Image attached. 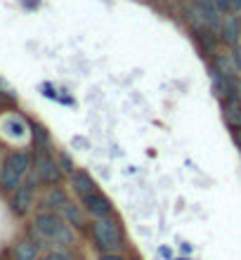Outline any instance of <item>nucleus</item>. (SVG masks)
I'll return each instance as SVG.
<instances>
[{
	"mask_svg": "<svg viewBox=\"0 0 241 260\" xmlns=\"http://www.w3.org/2000/svg\"><path fill=\"white\" fill-rule=\"evenodd\" d=\"M225 36H227V43H232L234 45L236 43V24H234V19L232 17H227V21H225Z\"/></svg>",
	"mask_w": 241,
	"mask_h": 260,
	"instance_id": "nucleus-13",
	"label": "nucleus"
},
{
	"mask_svg": "<svg viewBox=\"0 0 241 260\" xmlns=\"http://www.w3.org/2000/svg\"><path fill=\"white\" fill-rule=\"evenodd\" d=\"M33 227L43 239L52 241V244H59V246H69L71 241H74V232H71L69 222L62 215H57L55 211L38 213L33 220Z\"/></svg>",
	"mask_w": 241,
	"mask_h": 260,
	"instance_id": "nucleus-2",
	"label": "nucleus"
},
{
	"mask_svg": "<svg viewBox=\"0 0 241 260\" xmlns=\"http://www.w3.org/2000/svg\"><path fill=\"white\" fill-rule=\"evenodd\" d=\"M99 260H125L121 253H102L99 255Z\"/></svg>",
	"mask_w": 241,
	"mask_h": 260,
	"instance_id": "nucleus-17",
	"label": "nucleus"
},
{
	"mask_svg": "<svg viewBox=\"0 0 241 260\" xmlns=\"http://www.w3.org/2000/svg\"><path fill=\"white\" fill-rule=\"evenodd\" d=\"M59 161H62L64 171H69V173H74V171H76V168H74V161H71V158L66 156V154H62V156H59Z\"/></svg>",
	"mask_w": 241,
	"mask_h": 260,
	"instance_id": "nucleus-16",
	"label": "nucleus"
},
{
	"mask_svg": "<svg viewBox=\"0 0 241 260\" xmlns=\"http://www.w3.org/2000/svg\"><path fill=\"white\" fill-rule=\"evenodd\" d=\"M7 121L12 123V130H10V135H12V137H21V135H24V123H21L19 118L10 116V118H7Z\"/></svg>",
	"mask_w": 241,
	"mask_h": 260,
	"instance_id": "nucleus-14",
	"label": "nucleus"
},
{
	"mask_svg": "<svg viewBox=\"0 0 241 260\" xmlns=\"http://www.w3.org/2000/svg\"><path fill=\"white\" fill-rule=\"evenodd\" d=\"M215 3H218L222 10H229V7H232V0H215Z\"/></svg>",
	"mask_w": 241,
	"mask_h": 260,
	"instance_id": "nucleus-18",
	"label": "nucleus"
},
{
	"mask_svg": "<svg viewBox=\"0 0 241 260\" xmlns=\"http://www.w3.org/2000/svg\"><path fill=\"white\" fill-rule=\"evenodd\" d=\"M12 260H38V248H36L33 241L21 239L17 246H14Z\"/></svg>",
	"mask_w": 241,
	"mask_h": 260,
	"instance_id": "nucleus-11",
	"label": "nucleus"
},
{
	"mask_svg": "<svg viewBox=\"0 0 241 260\" xmlns=\"http://www.w3.org/2000/svg\"><path fill=\"white\" fill-rule=\"evenodd\" d=\"M41 260H69V255L64 253V251H52V253H48L45 258H41Z\"/></svg>",
	"mask_w": 241,
	"mask_h": 260,
	"instance_id": "nucleus-15",
	"label": "nucleus"
},
{
	"mask_svg": "<svg viewBox=\"0 0 241 260\" xmlns=\"http://www.w3.org/2000/svg\"><path fill=\"white\" fill-rule=\"evenodd\" d=\"M33 171H36V180H41L45 185H55L62 178V168L52 156L48 154H38L33 161Z\"/></svg>",
	"mask_w": 241,
	"mask_h": 260,
	"instance_id": "nucleus-4",
	"label": "nucleus"
},
{
	"mask_svg": "<svg viewBox=\"0 0 241 260\" xmlns=\"http://www.w3.org/2000/svg\"><path fill=\"white\" fill-rule=\"evenodd\" d=\"M71 187H74V192L78 194V197H88V194L97 192V185L95 180L90 178L85 171H74L71 173Z\"/></svg>",
	"mask_w": 241,
	"mask_h": 260,
	"instance_id": "nucleus-8",
	"label": "nucleus"
},
{
	"mask_svg": "<svg viewBox=\"0 0 241 260\" xmlns=\"http://www.w3.org/2000/svg\"><path fill=\"white\" fill-rule=\"evenodd\" d=\"M196 3H199V12L203 17V21L208 19L211 26H218L220 21H218V7H215L213 0H196Z\"/></svg>",
	"mask_w": 241,
	"mask_h": 260,
	"instance_id": "nucleus-12",
	"label": "nucleus"
},
{
	"mask_svg": "<svg viewBox=\"0 0 241 260\" xmlns=\"http://www.w3.org/2000/svg\"><path fill=\"white\" fill-rule=\"evenodd\" d=\"M33 192H36V178L28 180V182H21L17 189H14L12 197V211L17 215H26L28 208L33 206Z\"/></svg>",
	"mask_w": 241,
	"mask_h": 260,
	"instance_id": "nucleus-6",
	"label": "nucleus"
},
{
	"mask_svg": "<svg viewBox=\"0 0 241 260\" xmlns=\"http://www.w3.org/2000/svg\"><path fill=\"white\" fill-rule=\"evenodd\" d=\"M234 140H236V144L241 147V130H236V133H234Z\"/></svg>",
	"mask_w": 241,
	"mask_h": 260,
	"instance_id": "nucleus-19",
	"label": "nucleus"
},
{
	"mask_svg": "<svg viewBox=\"0 0 241 260\" xmlns=\"http://www.w3.org/2000/svg\"><path fill=\"white\" fill-rule=\"evenodd\" d=\"M83 208H85V213L88 215H92V218H107V215H114V204H111L109 199L104 197L99 189L92 194H88V197H83Z\"/></svg>",
	"mask_w": 241,
	"mask_h": 260,
	"instance_id": "nucleus-5",
	"label": "nucleus"
},
{
	"mask_svg": "<svg viewBox=\"0 0 241 260\" xmlns=\"http://www.w3.org/2000/svg\"><path fill=\"white\" fill-rule=\"evenodd\" d=\"M62 218L66 220L69 225H74V227H83V225H85V208L69 201V204L62 208Z\"/></svg>",
	"mask_w": 241,
	"mask_h": 260,
	"instance_id": "nucleus-10",
	"label": "nucleus"
},
{
	"mask_svg": "<svg viewBox=\"0 0 241 260\" xmlns=\"http://www.w3.org/2000/svg\"><path fill=\"white\" fill-rule=\"evenodd\" d=\"M28 164H31V158H28L26 151L7 154L5 161H3V168H0V187L7 192H14L21 185V178L26 175Z\"/></svg>",
	"mask_w": 241,
	"mask_h": 260,
	"instance_id": "nucleus-3",
	"label": "nucleus"
},
{
	"mask_svg": "<svg viewBox=\"0 0 241 260\" xmlns=\"http://www.w3.org/2000/svg\"><path fill=\"white\" fill-rule=\"evenodd\" d=\"M92 239L102 253H118L123 248V227L114 215L92 220Z\"/></svg>",
	"mask_w": 241,
	"mask_h": 260,
	"instance_id": "nucleus-1",
	"label": "nucleus"
},
{
	"mask_svg": "<svg viewBox=\"0 0 241 260\" xmlns=\"http://www.w3.org/2000/svg\"><path fill=\"white\" fill-rule=\"evenodd\" d=\"M222 114H225V121H227L229 128L241 130V100L239 97H227L225 107H222Z\"/></svg>",
	"mask_w": 241,
	"mask_h": 260,
	"instance_id": "nucleus-9",
	"label": "nucleus"
},
{
	"mask_svg": "<svg viewBox=\"0 0 241 260\" xmlns=\"http://www.w3.org/2000/svg\"><path fill=\"white\" fill-rule=\"evenodd\" d=\"M66 204H69V199H66V192H64L62 187H48V192L43 194V199H41V206L45 211H55V208L62 211Z\"/></svg>",
	"mask_w": 241,
	"mask_h": 260,
	"instance_id": "nucleus-7",
	"label": "nucleus"
}]
</instances>
